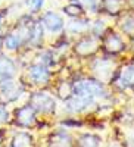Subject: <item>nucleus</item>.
Returning <instances> with one entry per match:
<instances>
[{
  "label": "nucleus",
  "mask_w": 134,
  "mask_h": 147,
  "mask_svg": "<svg viewBox=\"0 0 134 147\" xmlns=\"http://www.w3.org/2000/svg\"><path fill=\"white\" fill-rule=\"evenodd\" d=\"M74 94L90 96V97H106V90L100 81L96 80H84L74 85Z\"/></svg>",
  "instance_id": "f257e3e1"
},
{
  "label": "nucleus",
  "mask_w": 134,
  "mask_h": 147,
  "mask_svg": "<svg viewBox=\"0 0 134 147\" xmlns=\"http://www.w3.org/2000/svg\"><path fill=\"white\" fill-rule=\"evenodd\" d=\"M31 107L47 113L55 109V100L47 93H35L31 96Z\"/></svg>",
  "instance_id": "f03ea898"
},
{
  "label": "nucleus",
  "mask_w": 134,
  "mask_h": 147,
  "mask_svg": "<svg viewBox=\"0 0 134 147\" xmlns=\"http://www.w3.org/2000/svg\"><path fill=\"white\" fill-rule=\"evenodd\" d=\"M21 96V90L15 85L14 81L3 80L0 82V97L3 102H14Z\"/></svg>",
  "instance_id": "7ed1b4c3"
},
{
  "label": "nucleus",
  "mask_w": 134,
  "mask_h": 147,
  "mask_svg": "<svg viewBox=\"0 0 134 147\" xmlns=\"http://www.w3.org/2000/svg\"><path fill=\"white\" fill-rule=\"evenodd\" d=\"M93 97L90 96H81V94H75V97H72L66 102V109L69 112H81L86 107L93 105Z\"/></svg>",
  "instance_id": "20e7f679"
},
{
  "label": "nucleus",
  "mask_w": 134,
  "mask_h": 147,
  "mask_svg": "<svg viewBox=\"0 0 134 147\" xmlns=\"http://www.w3.org/2000/svg\"><path fill=\"white\" fill-rule=\"evenodd\" d=\"M35 115H34V109L28 106H22L16 110V122L21 127H30L34 124Z\"/></svg>",
  "instance_id": "39448f33"
},
{
  "label": "nucleus",
  "mask_w": 134,
  "mask_h": 147,
  "mask_svg": "<svg viewBox=\"0 0 134 147\" xmlns=\"http://www.w3.org/2000/svg\"><path fill=\"white\" fill-rule=\"evenodd\" d=\"M30 77L37 84H46L49 81V78H50V72L43 65H34L30 68Z\"/></svg>",
  "instance_id": "423d86ee"
},
{
  "label": "nucleus",
  "mask_w": 134,
  "mask_h": 147,
  "mask_svg": "<svg viewBox=\"0 0 134 147\" xmlns=\"http://www.w3.org/2000/svg\"><path fill=\"white\" fill-rule=\"evenodd\" d=\"M43 24L50 31H53V32L60 31V30H62V27H64L62 18H60L58 13H53V12H47V13L43 16Z\"/></svg>",
  "instance_id": "0eeeda50"
},
{
  "label": "nucleus",
  "mask_w": 134,
  "mask_h": 147,
  "mask_svg": "<svg viewBox=\"0 0 134 147\" xmlns=\"http://www.w3.org/2000/svg\"><path fill=\"white\" fill-rule=\"evenodd\" d=\"M97 49V41L94 38H84L75 46V52L81 56H87L96 52Z\"/></svg>",
  "instance_id": "6e6552de"
},
{
  "label": "nucleus",
  "mask_w": 134,
  "mask_h": 147,
  "mask_svg": "<svg viewBox=\"0 0 134 147\" xmlns=\"http://www.w3.org/2000/svg\"><path fill=\"white\" fill-rule=\"evenodd\" d=\"M118 85L122 88L133 87L134 85V66H127L121 71L119 77H118Z\"/></svg>",
  "instance_id": "1a4fd4ad"
},
{
  "label": "nucleus",
  "mask_w": 134,
  "mask_h": 147,
  "mask_svg": "<svg viewBox=\"0 0 134 147\" xmlns=\"http://www.w3.org/2000/svg\"><path fill=\"white\" fill-rule=\"evenodd\" d=\"M105 47L108 52L111 53H118L124 49V43L121 40V37L116 34H109L105 38Z\"/></svg>",
  "instance_id": "9d476101"
},
{
  "label": "nucleus",
  "mask_w": 134,
  "mask_h": 147,
  "mask_svg": "<svg viewBox=\"0 0 134 147\" xmlns=\"http://www.w3.org/2000/svg\"><path fill=\"white\" fill-rule=\"evenodd\" d=\"M50 147H72L71 137L65 132H56L50 137Z\"/></svg>",
  "instance_id": "9b49d317"
},
{
  "label": "nucleus",
  "mask_w": 134,
  "mask_h": 147,
  "mask_svg": "<svg viewBox=\"0 0 134 147\" xmlns=\"http://www.w3.org/2000/svg\"><path fill=\"white\" fill-rule=\"evenodd\" d=\"M15 74V65L10 59L0 56V75L5 78H10Z\"/></svg>",
  "instance_id": "f8f14e48"
},
{
  "label": "nucleus",
  "mask_w": 134,
  "mask_h": 147,
  "mask_svg": "<svg viewBox=\"0 0 134 147\" xmlns=\"http://www.w3.org/2000/svg\"><path fill=\"white\" fill-rule=\"evenodd\" d=\"M99 143L100 138L97 136H93V134H84L78 141L80 147H99Z\"/></svg>",
  "instance_id": "ddd939ff"
},
{
  "label": "nucleus",
  "mask_w": 134,
  "mask_h": 147,
  "mask_svg": "<svg viewBox=\"0 0 134 147\" xmlns=\"http://www.w3.org/2000/svg\"><path fill=\"white\" fill-rule=\"evenodd\" d=\"M41 38H43V27H41V24L37 22V24H34L32 28L30 30V40H31V43L37 44Z\"/></svg>",
  "instance_id": "4468645a"
},
{
  "label": "nucleus",
  "mask_w": 134,
  "mask_h": 147,
  "mask_svg": "<svg viewBox=\"0 0 134 147\" xmlns=\"http://www.w3.org/2000/svg\"><path fill=\"white\" fill-rule=\"evenodd\" d=\"M32 146V141H31V137L28 136V134H18V136L15 137L14 140V146L12 147H31Z\"/></svg>",
  "instance_id": "2eb2a0df"
},
{
  "label": "nucleus",
  "mask_w": 134,
  "mask_h": 147,
  "mask_svg": "<svg viewBox=\"0 0 134 147\" xmlns=\"http://www.w3.org/2000/svg\"><path fill=\"white\" fill-rule=\"evenodd\" d=\"M103 6L109 13H118L122 6V0H105Z\"/></svg>",
  "instance_id": "dca6fc26"
},
{
  "label": "nucleus",
  "mask_w": 134,
  "mask_h": 147,
  "mask_svg": "<svg viewBox=\"0 0 134 147\" xmlns=\"http://www.w3.org/2000/svg\"><path fill=\"white\" fill-rule=\"evenodd\" d=\"M19 44H21V40L18 38V35H15V34H10V35H7L5 38V46L7 49H10V50L19 47Z\"/></svg>",
  "instance_id": "f3484780"
},
{
  "label": "nucleus",
  "mask_w": 134,
  "mask_h": 147,
  "mask_svg": "<svg viewBox=\"0 0 134 147\" xmlns=\"http://www.w3.org/2000/svg\"><path fill=\"white\" fill-rule=\"evenodd\" d=\"M65 13H68V15H71V16H78L80 13H81V6H78V5H68V6H65Z\"/></svg>",
  "instance_id": "a211bd4d"
},
{
  "label": "nucleus",
  "mask_w": 134,
  "mask_h": 147,
  "mask_svg": "<svg viewBox=\"0 0 134 147\" xmlns=\"http://www.w3.org/2000/svg\"><path fill=\"white\" fill-rule=\"evenodd\" d=\"M122 30L130 34V35H134V18H127L122 24Z\"/></svg>",
  "instance_id": "6ab92c4d"
},
{
  "label": "nucleus",
  "mask_w": 134,
  "mask_h": 147,
  "mask_svg": "<svg viewBox=\"0 0 134 147\" xmlns=\"http://www.w3.org/2000/svg\"><path fill=\"white\" fill-rule=\"evenodd\" d=\"M72 87L68 84V82H64L62 85L59 87V96L62 97V99H68V96L72 93V90H71Z\"/></svg>",
  "instance_id": "aec40b11"
},
{
  "label": "nucleus",
  "mask_w": 134,
  "mask_h": 147,
  "mask_svg": "<svg viewBox=\"0 0 134 147\" xmlns=\"http://www.w3.org/2000/svg\"><path fill=\"white\" fill-rule=\"evenodd\" d=\"M89 27V22L87 21H78V22H72L71 24V31H83Z\"/></svg>",
  "instance_id": "412c9836"
},
{
  "label": "nucleus",
  "mask_w": 134,
  "mask_h": 147,
  "mask_svg": "<svg viewBox=\"0 0 134 147\" xmlns=\"http://www.w3.org/2000/svg\"><path fill=\"white\" fill-rule=\"evenodd\" d=\"M43 3H44V0H27V5H28V7H30L32 12L39 10V9L43 6Z\"/></svg>",
  "instance_id": "4be33fe9"
},
{
  "label": "nucleus",
  "mask_w": 134,
  "mask_h": 147,
  "mask_svg": "<svg viewBox=\"0 0 134 147\" xmlns=\"http://www.w3.org/2000/svg\"><path fill=\"white\" fill-rule=\"evenodd\" d=\"M105 31V22L103 21H97L96 24H94V27H93V32L96 34V35H99V34H102Z\"/></svg>",
  "instance_id": "5701e85b"
},
{
  "label": "nucleus",
  "mask_w": 134,
  "mask_h": 147,
  "mask_svg": "<svg viewBox=\"0 0 134 147\" xmlns=\"http://www.w3.org/2000/svg\"><path fill=\"white\" fill-rule=\"evenodd\" d=\"M7 118H9V115H7V112H6V109L0 106V124H2V122H6Z\"/></svg>",
  "instance_id": "b1692460"
},
{
  "label": "nucleus",
  "mask_w": 134,
  "mask_h": 147,
  "mask_svg": "<svg viewBox=\"0 0 134 147\" xmlns=\"http://www.w3.org/2000/svg\"><path fill=\"white\" fill-rule=\"evenodd\" d=\"M40 57H43L41 62L46 63V65H47V63H53V59H50V53H43Z\"/></svg>",
  "instance_id": "393cba45"
},
{
  "label": "nucleus",
  "mask_w": 134,
  "mask_h": 147,
  "mask_svg": "<svg viewBox=\"0 0 134 147\" xmlns=\"http://www.w3.org/2000/svg\"><path fill=\"white\" fill-rule=\"evenodd\" d=\"M78 2L84 3L86 6H89V7H91V9H96V0H78Z\"/></svg>",
  "instance_id": "a878e982"
},
{
  "label": "nucleus",
  "mask_w": 134,
  "mask_h": 147,
  "mask_svg": "<svg viewBox=\"0 0 134 147\" xmlns=\"http://www.w3.org/2000/svg\"><path fill=\"white\" fill-rule=\"evenodd\" d=\"M2 25H3V16L0 15V28H2Z\"/></svg>",
  "instance_id": "bb28decb"
},
{
  "label": "nucleus",
  "mask_w": 134,
  "mask_h": 147,
  "mask_svg": "<svg viewBox=\"0 0 134 147\" xmlns=\"http://www.w3.org/2000/svg\"><path fill=\"white\" fill-rule=\"evenodd\" d=\"M130 3H131V6L134 7V0H130Z\"/></svg>",
  "instance_id": "cd10ccee"
}]
</instances>
